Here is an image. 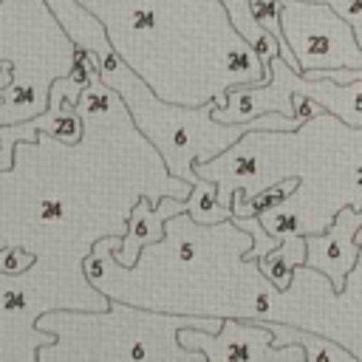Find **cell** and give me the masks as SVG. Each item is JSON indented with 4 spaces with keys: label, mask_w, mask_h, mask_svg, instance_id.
I'll list each match as a JSON object with an SVG mask.
<instances>
[{
    "label": "cell",
    "mask_w": 362,
    "mask_h": 362,
    "mask_svg": "<svg viewBox=\"0 0 362 362\" xmlns=\"http://www.w3.org/2000/svg\"><path fill=\"white\" fill-rule=\"evenodd\" d=\"M300 178L297 175H288V178H283V181H274V184H269V187H263L257 195H246L243 189H238V192H232L229 195V212H232V218L235 215H240V218H246V215H263V212H269V209H274V206H280V204H286L297 189H300Z\"/></svg>",
    "instance_id": "11"
},
{
    "label": "cell",
    "mask_w": 362,
    "mask_h": 362,
    "mask_svg": "<svg viewBox=\"0 0 362 362\" xmlns=\"http://www.w3.org/2000/svg\"><path fill=\"white\" fill-rule=\"evenodd\" d=\"M37 331L54 334L51 342L34 348L40 362H206L201 351H189L178 342L181 328L218 331L221 317H184L156 314L122 305L116 297L107 311H48L34 320Z\"/></svg>",
    "instance_id": "2"
},
{
    "label": "cell",
    "mask_w": 362,
    "mask_h": 362,
    "mask_svg": "<svg viewBox=\"0 0 362 362\" xmlns=\"http://www.w3.org/2000/svg\"><path fill=\"white\" fill-rule=\"evenodd\" d=\"M317 3H328L345 23H351L356 42L362 48V0H317Z\"/></svg>",
    "instance_id": "16"
},
{
    "label": "cell",
    "mask_w": 362,
    "mask_h": 362,
    "mask_svg": "<svg viewBox=\"0 0 362 362\" xmlns=\"http://www.w3.org/2000/svg\"><path fill=\"white\" fill-rule=\"evenodd\" d=\"M280 3H286V0H280Z\"/></svg>",
    "instance_id": "19"
},
{
    "label": "cell",
    "mask_w": 362,
    "mask_h": 362,
    "mask_svg": "<svg viewBox=\"0 0 362 362\" xmlns=\"http://www.w3.org/2000/svg\"><path fill=\"white\" fill-rule=\"evenodd\" d=\"M257 218H260V223H263V229H266L269 235H277V238L305 235L303 218H300V212H294V209L288 206V201L280 204V206H274V209H269V212H263V215H257Z\"/></svg>",
    "instance_id": "15"
},
{
    "label": "cell",
    "mask_w": 362,
    "mask_h": 362,
    "mask_svg": "<svg viewBox=\"0 0 362 362\" xmlns=\"http://www.w3.org/2000/svg\"><path fill=\"white\" fill-rule=\"evenodd\" d=\"M291 90L305 93L314 99L325 113H334L348 127H362V79L354 82H334V79H305L303 74L291 71L280 57L269 62V79L240 85L226 90V102H212V116L218 122H249L263 113H283L294 116L291 110Z\"/></svg>",
    "instance_id": "3"
},
{
    "label": "cell",
    "mask_w": 362,
    "mask_h": 362,
    "mask_svg": "<svg viewBox=\"0 0 362 362\" xmlns=\"http://www.w3.org/2000/svg\"><path fill=\"white\" fill-rule=\"evenodd\" d=\"M362 226V204H345L331 226L320 235L305 232V269L328 277L331 291L342 294L348 288V274L359 260L356 232Z\"/></svg>",
    "instance_id": "6"
},
{
    "label": "cell",
    "mask_w": 362,
    "mask_h": 362,
    "mask_svg": "<svg viewBox=\"0 0 362 362\" xmlns=\"http://www.w3.org/2000/svg\"><path fill=\"white\" fill-rule=\"evenodd\" d=\"M40 124L37 119L14 122V124H0V173H6L14 164V150L17 144H34L40 139Z\"/></svg>",
    "instance_id": "13"
},
{
    "label": "cell",
    "mask_w": 362,
    "mask_h": 362,
    "mask_svg": "<svg viewBox=\"0 0 362 362\" xmlns=\"http://www.w3.org/2000/svg\"><path fill=\"white\" fill-rule=\"evenodd\" d=\"M303 263H305V238L303 235H288V238H283L280 246H274L272 252L257 257L260 274L274 288H288L297 266H303Z\"/></svg>",
    "instance_id": "10"
},
{
    "label": "cell",
    "mask_w": 362,
    "mask_h": 362,
    "mask_svg": "<svg viewBox=\"0 0 362 362\" xmlns=\"http://www.w3.org/2000/svg\"><path fill=\"white\" fill-rule=\"evenodd\" d=\"M280 28L300 62V74L308 68H362V48L351 23H345L328 3H280Z\"/></svg>",
    "instance_id": "4"
},
{
    "label": "cell",
    "mask_w": 362,
    "mask_h": 362,
    "mask_svg": "<svg viewBox=\"0 0 362 362\" xmlns=\"http://www.w3.org/2000/svg\"><path fill=\"white\" fill-rule=\"evenodd\" d=\"M181 212H187V198H164L161 204H150V201L139 198L127 212L124 238H116V235L110 238L113 260L122 263L124 269H133L136 260L141 257V249L161 243L167 238L164 223Z\"/></svg>",
    "instance_id": "7"
},
{
    "label": "cell",
    "mask_w": 362,
    "mask_h": 362,
    "mask_svg": "<svg viewBox=\"0 0 362 362\" xmlns=\"http://www.w3.org/2000/svg\"><path fill=\"white\" fill-rule=\"evenodd\" d=\"M354 181L362 187V167H356V170H354Z\"/></svg>",
    "instance_id": "18"
},
{
    "label": "cell",
    "mask_w": 362,
    "mask_h": 362,
    "mask_svg": "<svg viewBox=\"0 0 362 362\" xmlns=\"http://www.w3.org/2000/svg\"><path fill=\"white\" fill-rule=\"evenodd\" d=\"M221 8L229 14L238 37L252 48V54L257 57V65H260V74L269 79V62L274 57H280V42L252 17L249 11V0H218Z\"/></svg>",
    "instance_id": "8"
},
{
    "label": "cell",
    "mask_w": 362,
    "mask_h": 362,
    "mask_svg": "<svg viewBox=\"0 0 362 362\" xmlns=\"http://www.w3.org/2000/svg\"><path fill=\"white\" fill-rule=\"evenodd\" d=\"M45 6L59 20V28L68 34V40L96 57L99 79L122 99V105L130 107L133 122L161 150L167 170L187 184L198 178L195 164L221 156L223 150H229L255 130L280 133V130L303 127L300 119L274 110L249 122H218L212 116V102H206L198 110H181L173 105L167 107L153 96V90L141 82V76H136V71L124 65V57L107 42L102 23L90 17L76 0H45Z\"/></svg>",
    "instance_id": "1"
},
{
    "label": "cell",
    "mask_w": 362,
    "mask_h": 362,
    "mask_svg": "<svg viewBox=\"0 0 362 362\" xmlns=\"http://www.w3.org/2000/svg\"><path fill=\"white\" fill-rule=\"evenodd\" d=\"M187 215L198 226H215V223H226L232 218L229 206H223L218 201V181L198 175L189 184V192H187Z\"/></svg>",
    "instance_id": "12"
},
{
    "label": "cell",
    "mask_w": 362,
    "mask_h": 362,
    "mask_svg": "<svg viewBox=\"0 0 362 362\" xmlns=\"http://www.w3.org/2000/svg\"><path fill=\"white\" fill-rule=\"evenodd\" d=\"M178 342L201 351L206 362H305L303 345H272V331L257 317H221L218 331L181 328Z\"/></svg>",
    "instance_id": "5"
},
{
    "label": "cell",
    "mask_w": 362,
    "mask_h": 362,
    "mask_svg": "<svg viewBox=\"0 0 362 362\" xmlns=\"http://www.w3.org/2000/svg\"><path fill=\"white\" fill-rule=\"evenodd\" d=\"M260 320V317H257ZM269 331H272V345L274 348H283V345H303L305 351V362H354L356 354H351V348H342L331 339H322L311 331H303V328H294L288 322H274V320H260Z\"/></svg>",
    "instance_id": "9"
},
{
    "label": "cell",
    "mask_w": 362,
    "mask_h": 362,
    "mask_svg": "<svg viewBox=\"0 0 362 362\" xmlns=\"http://www.w3.org/2000/svg\"><path fill=\"white\" fill-rule=\"evenodd\" d=\"M37 215H40V221H45V223H51V221H62L65 206H62L59 201H54V198H45V201H40Z\"/></svg>",
    "instance_id": "17"
},
{
    "label": "cell",
    "mask_w": 362,
    "mask_h": 362,
    "mask_svg": "<svg viewBox=\"0 0 362 362\" xmlns=\"http://www.w3.org/2000/svg\"><path fill=\"white\" fill-rule=\"evenodd\" d=\"M240 232H246L249 238H252V243H249V249L240 255L246 263H252V260H257V257H263L266 252H272L274 246H280L283 243V238H277V235H269L266 229H263V223H260V218L257 215H246V218H240V215H235V218H229Z\"/></svg>",
    "instance_id": "14"
}]
</instances>
